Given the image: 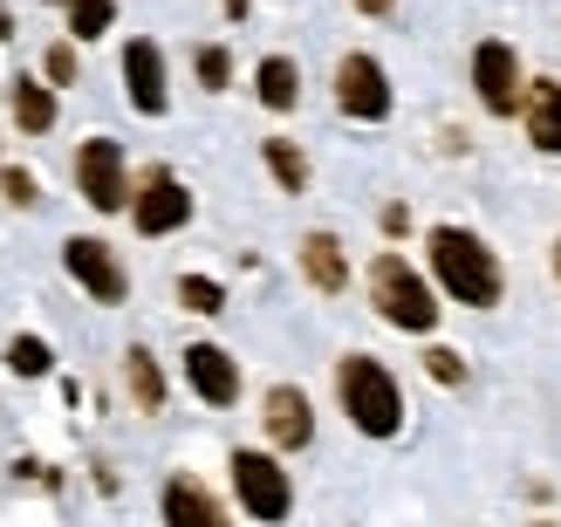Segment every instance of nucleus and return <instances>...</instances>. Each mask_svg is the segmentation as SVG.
I'll use <instances>...</instances> for the list:
<instances>
[{
    "label": "nucleus",
    "instance_id": "30",
    "mask_svg": "<svg viewBox=\"0 0 561 527\" xmlns=\"http://www.w3.org/2000/svg\"><path fill=\"white\" fill-rule=\"evenodd\" d=\"M541 527H554V520H541Z\"/></svg>",
    "mask_w": 561,
    "mask_h": 527
},
{
    "label": "nucleus",
    "instance_id": "5",
    "mask_svg": "<svg viewBox=\"0 0 561 527\" xmlns=\"http://www.w3.org/2000/svg\"><path fill=\"white\" fill-rule=\"evenodd\" d=\"M233 493L254 520H288V507H295V480L267 452H233Z\"/></svg>",
    "mask_w": 561,
    "mask_h": 527
},
{
    "label": "nucleus",
    "instance_id": "28",
    "mask_svg": "<svg viewBox=\"0 0 561 527\" xmlns=\"http://www.w3.org/2000/svg\"><path fill=\"white\" fill-rule=\"evenodd\" d=\"M14 35V14H8V0H0V42H8Z\"/></svg>",
    "mask_w": 561,
    "mask_h": 527
},
{
    "label": "nucleus",
    "instance_id": "17",
    "mask_svg": "<svg viewBox=\"0 0 561 527\" xmlns=\"http://www.w3.org/2000/svg\"><path fill=\"white\" fill-rule=\"evenodd\" d=\"M14 124H21L27 137H42V130L55 124V90H48V82H35V76L14 82Z\"/></svg>",
    "mask_w": 561,
    "mask_h": 527
},
{
    "label": "nucleus",
    "instance_id": "16",
    "mask_svg": "<svg viewBox=\"0 0 561 527\" xmlns=\"http://www.w3.org/2000/svg\"><path fill=\"white\" fill-rule=\"evenodd\" d=\"M254 96H261L267 110H295V103H301V69L288 62V55H267V62L254 69Z\"/></svg>",
    "mask_w": 561,
    "mask_h": 527
},
{
    "label": "nucleus",
    "instance_id": "13",
    "mask_svg": "<svg viewBox=\"0 0 561 527\" xmlns=\"http://www.w3.org/2000/svg\"><path fill=\"white\" fill-rule=\"evenodd\" d=\"M164 527H233L199 480H164Z\"/></svg>",
    "mask_w": 561,
    "mask_h": 527
},
{
    "label": "nucleus",
    "instance_id": "22",
    "mask_svg": "<svg viewBox=\"0 0 561 527\" xmlns=\"http://www.w3.org/2000/svg\"><path fill=\"white\" fill-rule=\"evenodd\" d=\"M48 364H55V356H48L42 336H14V343H8V370H14V377H48Z\"/></svg>",
    "mask_w": 561,
    "mask_h": 527
},
{
    "label": "nucleus",
    "instance_id": "2",
    "mask_svg": "<svg viewBox=\"0 0 561 527\" xmlns=\"http://www.w3.org/2000/svg\"><path fill=\"white\" fill-rule=\"evenodd\" d=\"M335 398H343L350 411V425L363 438H398L404 432V391H398V377H390L377 356H343L335 364Z\"/></svg>",
    "mask_w": 561,
    "mask_h": 527
},
{
    "label": "nucleus",
    "instance_id": "24",
    "mask_svg": "<svg viewBox=\"0 0 561 527\" xmlns=\"http://www.w3.org/2000/svg\"><path fill=\"white\" fill-rule=\"evenodd\" d=\"M425 370H432V383H466V356L459 350H432Z\"/></svg>",
    "mask_w": 561,
    "mask_h": 527
},
{
    "label": "nucleus",
    "instance_id": "7",
    "mask_svg": "<svg viewBox=\"0 0 561 527\" xmlns=\"http://www.w3.org/2000/svg\"><path fill=\"white\" fill-rule=\"evenodd\" d=\"M335 103H343V117H363V124L390 117V76L377 55H343L335 62Z\"/></svg>",
    "mask_w": 561,
    "mask_h": 527
},
{
    "label": "nucleus",
    "instance_id": "3",
    "mask_svg": "<svg viewBox=\"0 0 561 527\" xmlns=\"http://www.w3.org/2000/svg\"><path fill=\"white\" fill-rule=\"evenodd\" d=\"M370 309L390 329H404V336H432V329H438V295H432V282L404 254H377L370 261Z\"/></svg>",
    "mask_w": 561,
    "mask_h": 527
},
{
    "label": "nucleus",
    "instance_id": "31",
    "mask_svg": "<svg viewBox=\"0 0 561 527\" xmlns=\"http://www.w3.org/2000/svg\"><path fill=\"white\" fill-rule=\"evenodd\" d=\"M62 8H69V0H62Z\"/></svg>",
    "mask_w": 561,
    "mask_h": 527
},
{
    "label": "nucleus",
    "instance_id": "15",
    "mask_svg": "<svg viewBox=\"0 0 561 527\" xmlns=\"http://www.w3.org/2000/svg\"><path fill=\"white\" fill-rule=\"evenodd\" d=\"M301 274H308V288H322V295H343V282H350L343 240H335V233H308V240H301Z\"/></svg>",
    "mask_w": 561,
    "mask_h": 527
},
{
    "label": "nucleus",
    "instance_id": "21",
    "mask_svg": "<svg viewBox=\"0 0 561 527\" xmlns=\"http://www.w3.org/2000/svg\"><path fill=\"white\" fill-rule=\"evenodd\" d=\"M179 309H192V316H219V309H227V288L206 282V274H185V282H179Z\"/></svg>",
    "mask_w": 561,
    "mask_h": 527
},
{
    "label": "nucleus",
    "instance_id": "8",
    "mask_svg": "<svg viewBox=\"0 0 561 527\" xmlns=\"http://www.w3.org/2000/svg\"><path fill=\"white\" fill-rule=\"evenodd\" d=\"M62 267H69V282H76V288H90L96 301H124V295H130V274H124V261L110 254L103 240H90V233L62 240Z\"/></svg>",
    "mask_w": 561,
    "mask_h": 527
},
{
    "label": "nucleus",
    "instance_id": "1",
    "mask_svg": "<svg viewBox=\"0 0 561 527\" xmlns=\"http://www.w3.org/2000/svg\"><path fill=\"white\" fill-rule=\"evenodd\" d=\"M425 254H432V274H438V288L459 301V309H500V261H493V247L480 233H466V227H432L425 240Z\"/></svg>",
    "mask_w": 561,
    "mask_h": 527
},
{
    "label": "nucleus",
    "instance_id": "29",
    "mask_svg": "<svg viewBox=\"0 0 561 527\" xmlns=\"http://www.w3.org/2000/svg\"><path fill=\"white\" fill-rule=\"evenodd\" d=\"M554 274H561V240H554Z\"/></svg>",
    "mask_w": 561,
    "mask_h": 527
},
{
    "label": "nucleus",
    "instance_id": "19",
    "mask_svg": "<svg viewBox=\"0 0 561 527\" xmlns=\"http://www.w3.org/2000/svg\"><path fill=\"white\" fill-rule=\"evenodd\" d=\"M261 158H267V172H274V185H280V192H301V185H308V158L288 145V137H267Z\"/></svg>",
    "mask_w": 561,
    "mask_h": 527
},
{
    "label": "nucleus",
    "instance_id": "26",
    "mask_svg": "<svg viewBox=\"0 0 561 527\" xmlns=\"http://www.w3.org/2000/svg\"><path fill=\"white\" fill-rule=\"evenodd\" d=\"M48 82H76V48H48Z\"/></svg>",
    "mask_w": 561,
    "mask_h": 527
},
{
    "label": "nucleus",
    "instance_id": "20",
    "mask_svg": "<svg viewBox=\"0 0 561 527\" xmlns=\"http://www.w3.org/2000/svg\"><path fill=\"white\" fill-rule=\"evenodd\" d=\"M110 14H117V0H69V35L76 42H96L103 27H110Z\"/></svg>",
    "mask_w": 561,
    "mask_h": 527
},
{
    "label": "nucleus",
    "instance_id": "6",
    "mask_svg": "<svg viewBox=\"0 0 561 527\" xmlns=\"http://www.w3.org/2000/svg\"><path fill=\"white\" fill-rule=\"evenodd\" d=\"M472 90L493 117H520L527 110V82H520V55L507 42H480L472 48Z\"/></svg>",
    "mask_w": 561,
    "mask_h": 527
},
{
    "label": "nucleus",
    "instance_id": "18",
    "mask_svg": "<svg viewBox=\"0 0 561 527\" xmlns=\"http://www.w3.org/2000/svg\"><path fill=\"white\" fill-rule=\"evenodd\" d=\"M124 377H130V398L145 404V411L164 404V377H158V356H151V350H130V356H124Z\"/></svg>",
    "mask_w": 561,
    "mask_h": 527
},
{
    "label": "nucleus",
    "instance_id": "27",
    "mask_svg": "<svg viewBox=\"0 0 561 527\" xmlns=\"http://www.w3.org/2000/svg\"><path fill=\"white\" fill-rule=\"evenodd\" d=\"M356 8H363V14H390V8H398V0H356Z\"/></svg>",
    "mask_w": 561,
    "mask_h": 527
},
{
    "label": "nucleus",
    "instance_id": "14",
    "mask_svg": "<svg viewBox=\"0 0 561 527\" xmlns=\"http://www.w3.org/2000/svg\"><path fill=\"white\" fill-rule=\"evenodd\" d=\"M527 145L561 158V82H527Z\"/></svg>",
    "mask_w": 561,
    "mask_h": 527
},
{
    "label": "nucleus",
    "instance_id": "23",
    "mask_svg": "<svg viewBox=\"0 0 561 527\" xmlns=\"http://www.w3.org/2000/svg\"><path fill=\"white\" fill-rule=\"evenodd\" d=\"M199 82H206V90H227V82H233L227 48H199Z\"/></svg>",
    "mask_w": 561,
    "mask_h": 527
},
{
    "label": "nucleus",
    "instance_id": "25",
    "mask_svg": "<svg viewBox=\"0 0 561 527\" xmlns=\"http://www.w3.org/2000/svg\"><path fill=\"white\" fill-rule=\"evenodd\" d=\"M0 192H8V199H14V206H35V199H42V185H35V179H27V172H21V164H8V172H0Z\"/></svg>",
    "mask_w": 561,
    "mask_h": 527
},
{
    "label": "nucleus",
    "instance_id": "9",
    "mask_svg": "<svg viewBox=\"0 0 561 527\" xmlns=\"http://www.w3.org/2000/svg\"><path fill=\"white\" fill-rule=\"evenodd\" d=\"M130 219H137V233H179L185 219H192V192L172 179V172H145V192L130 199Z\"/></svg>",
    "mask_w": 561,
    "mask_h": 527
},
{
    "label": "nucleus",
    "instance_id": "12",
    "mask_svg": "<svg viewBox=\"0 0 561 527\" xmlns=\"http://www.w3.org/2000/svg\"><path fill=\"white\" fill-rule=\"evenodd\" d=\"M124 90H130V103L145 110V117H164V55H158V42H145L137 35L130 48H124Z\"/></svg>",
    "mask_w": 561,
    "mask_h": 527
},
{
    "label": "nucleus",
    "instance_id": "10",
    "mask_svg": "<svg viewBox=\"0 0 561 527\" xmlns=\"http://www.w3.org/2000/svg\"><path fill=\"white\" fill-rule=\"evenodd\" d=\"M261 425L280 452H301L308 438H316V404H308V391H295V383H274L267 404H261Z\"/></svg>",
    "mask_w": 561,
    "mask_h": 527
},
{
    "label": "nucleus",
    "instance_id": "11",
    "mask_svg": "<svg viewBox=\"0 0 561 527\" xmlns=\"http://www.w3.org/2000/svg\"><path fill=\"white\" fill-rule=\"evenodd\" d=\"M185 383H192V391H199L213 411H227V404L240 398V364H233L219 343H192V350H185Z\"/></svg>",
    "mask_w": 561,
    "mask_h": 527
},
{
    "label": "nucleus",
    "instance_id": "4",
    "mask_svg": "<svg viewBox=\"0 0 561 527\" xmlns=\"http://www.w3.org/2000/svg\"><path fill=\"white\" fill-rule=\"evenodd\" d=\"M76 185L96 213H124L130 206V172H124V145L117 137H90L76 151Z\"/></svg>",
    "mask_w": 561,
    "mask_h": 527
}]
</instances>
